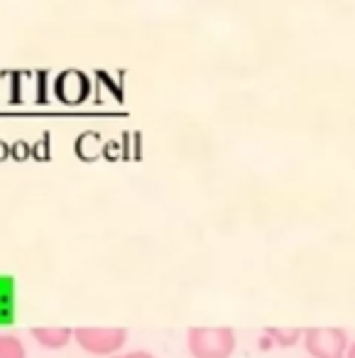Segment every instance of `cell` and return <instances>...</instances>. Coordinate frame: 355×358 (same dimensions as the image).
I'll return each mask as SVG.
<instances>
[{
	"mask_svg": "<svg viewBox=\"0 0 355 358\" xmlns=\"http://www.w3.org/2000/svg\"><path fill=\"white\" fill-rule=\"evenodd\" d=\"M30 334L42 348H50V351H59L74 341V329L69 327H32Z\"/></svg>",
	"mask_w": 355,
	"mask_h": 358,
	"instance_id": "4",
	"label": "cell"
},
{
	"mask_svg": "<svg viewBox=\"0 0 355 358\" xmlns=\"http://www.w3.org/2000/svg\"><path fill=\"white\" fill-rule=\"evenodd\" d=\"M270 338L277 343V346H294L296 341H301V336H304V331H299V329H270Z\"/></svg>",
	"mask_w": 355,
	"mask_h": 358,
	"instance_id": "6",
	"label": "cell"
},
{
	"mask_svg": "<svg viewBox=\"0 0 355 358\" xmlns=\"http://www.w3.org/2000/svg\"><path fill=\"white\" fill-rule=\"evenodd\" d=\"M236 343L238 338L231 327H194L187 334L191 358H231Z\"/></svg>",
	"mask_w": 355,
	"mask_h": 358,
	"instance_id": "1",
	"label": "cell"
},
{
	"mask_svg": "<svg viewBox=\"0 0 355 358\" xmlns=\"http://www.w3.org/2000/svg\"><path fill=\"white\" fill-rule=\"evenodd\" d=\"M345 358H355V341H350V346H348V353H345Z\"/></svg>",
	"mask_w": 355,
	"mask_h": 358,
	"instance_id": "8",
	"label": "cell"
},
{
	"mask_svg": "<svg viewBox=\"0 0 355 358\" xmlns=\"http://www.w3.org/2000/svg\"><path fill=\"white\" fill-rule=\"evenodd\" d=\"M309 358H345L348 353V334L338 327H311L301 336Z\"/></svg>",
	"mask_w": 355,
	"mask_h": 358,
	"instance_id": "3",
	"label": "cell"
},
{
	"mask_svg": "<svg viewBox=\"0 0 355 358\" xmlns=\"http://www.w3.org/2000/svg\"><path fill=\"white\" fill-rule=\"evenodd\" d=\"M110 358H154L150 351H130V353H118V356H110Z\"/></svg>",
	"mask_w": 355,
	"mask_h": 358,
	"instance_id": "7",
	"label": "cell"
},
{
	"mask_svg": "<svg viewBox=\"0 0 355 358\" xmlns=\"http://www.w3.org/2000/svg\"><path fill=\"white\" fill-rule=\"evenodd\" d=\"M74 341L91 356L110 358L125 346L128 331L123 327H79L74 329Z\"/></svg>",
	"mask_w": 355,
	"mask_h": 358,
	"instance_id": "2",
	"label": "cell"
},
{
	"mask_svg": "<svg viewBox=\"0 0 355 358\" xmlns=\"http://www.w3.org/2000/svg\"><path fill=\"white\" fill-rule=\"evenodd\" d=\"M0 358H27L22 341L10 334H0Z\"/></svg>",
	"mask_w": 355,
	"mask_h": 358,
	"instance_id": "5",
	"label": "cell"
}]
</instances>
